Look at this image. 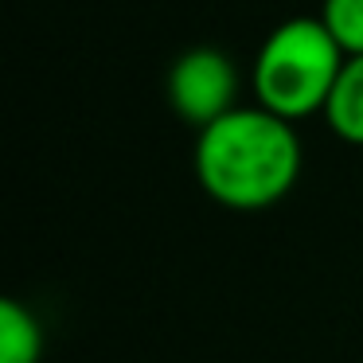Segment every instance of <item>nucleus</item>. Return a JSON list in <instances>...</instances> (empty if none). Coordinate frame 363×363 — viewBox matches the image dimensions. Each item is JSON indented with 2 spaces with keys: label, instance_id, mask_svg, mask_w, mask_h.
Instances as JSON below:
<instances>
[{
  "label": "nucleus",
  "instance_id": "nucleus-2",
  "mask_svg": "<svg viewBox=\"0 0 363 363\" xmlns=\"http://www.w3.org/2000/svg\"><path fill=\"white\" fill-rule=\"evenodd\" d=\"M344 63L347 55L336 48L320 16L281 20L254 55V106L277 113L289 125L313 118V113H324Z\"/></svg>",
  "mask_w": 363,
  "mask_h": 363
},
{
  "label": "nucleus",
  "instance_id": "nucleus-4",
  "mask_svg": "<svg viewBox=\"0 0 363 363\" xmlns=\"http://www.w3.org/2000/svg\"><path fill=\"white\" fill-rule=\"evenodd\" d=\"M320 118L344 145L363 149V55L344 63V71H340Z\"/></svg>",
  "mask_w": 363,
  "mask_h": 363
},
{
  "label": "nucleus",
  "instance_id": "nucleus-6",
  "mask_svg": "<svg viewBox=\"0 0 363 363\" xmlns=\"http://www.w3.org/2000/svg\"><path fill=\"white\" fill-rule=\"evenodd\" d=\"M320 24L347 59L363 55V0H320Z\"/></svg>",
  "mask_w": 363,
  "mask_h": 363
},
{
  "label": "nucleus",
  "instance_id": "nucleus-1",
  "mask_svg": "<svg viewBox=\"0 0 363 363\" xmlns=\"http://www.w3.org/2000/svg\"><path fill=\"white\" fill-rule=\"evenodd\" d=\"M191 168L211 203L227 211H269L301 180L297 125L262 106H238L199 129Z\"/></svg>",
  "mask_w": 363,
  "mask_h": 363
},
{
  "label": "nucleus",
  "instance_id": "nucleus-3",
  "mask_svg": "<svg viewBox=\"0 0 363 363\" xmlns=\"http://www.w3.org/2000/svg\"><path fill=\"white\" fill-rule=\"evenodd\" d=\"M168 106L180 121L196 129L215 125L238 110V71L227 51L188 48L168 71Z\"/></svg>",
  "mask_w": 363,
  "mask_h": 363
},
{
  "label": "nucleus",
  "instance_id": "nucleus-5",
  "mask_svg": "<svg viewBox=\"0 0 363 363\" xmlns=\"http://www.w3.org/2000/svg\"><path fill=\"white\" fill-rule=\"evenodd\" d=\"M43 324L24 301L0 297V363H40Z\"/></svg>",
  "mask_w": 363,
  "mask_h": 363
}]
</instances>
